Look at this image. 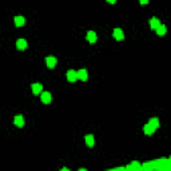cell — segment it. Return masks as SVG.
I'll use <instances>...</instances> for the list:
<instances>
[{
	"label": "cell",
	"instance_id": "6da1fadb",
	"mask_svg": "<svg viewBox=\"0 0 171 171\" xmlns=\"http://www.w3.org/2000/svg\"><path fill=\"white\" fill-rule=\"evenodd\" d=\"M78 78V71H74V70H70L67 72V80L68 82H75Z\"/></svg>",
	"mask_w": 171,
	"mask_h": 171
},
{
	"label": "cell",
	"instance_id": "7a4b0ae2",
	"mask_svg": "<svg viewBox=\"0 0 171 171\" xmlns=\"http://www.w3.org/2000/svg\"><path fill=\"white\" fill-rule=\"evenodd\" d=\"M56 63H58V60H56V58H54V56H48V58H46V64H47L48 68H55Z\"/></svg>",
	"mask_w": 171,
	"mask_h": 171
},
{
	"label": "cell",
	"instance_id": "3957f363",
	"mask_svg": "<svg viewBox=\"0 0 171 171\" xmlns=\"http://www.w3.org/2000/svg\"><path fill=\"white\" fill-rule=\"evenodd\" d=\"M114 38L116 40H119V42L125 39V34H123V31H122L121 28H115L114 30Z\"/></svg>",
	"mask_w": 171,
	"mask_h": 171
},
{
	"label": "cell",
	"instance_id": "277c9868",
	"mask_svg": "<svg viewBox=\"0 0 171 171\" xmlns=\"http://www.w3.org/2000/svg\"><path fill=\"white\" fill-rule=\"evenodd\" d=\"M13 22H15L16 27H23L24 24H26V19H24L23 16H16L15 19H13Z\"/></svg>",
	"mask_w": 171,
	"mask_h": 171
},
{
	"label": "cell",
	"instance_id": "5b68a950",
	"mask_svg": "<svg viewBox=\"0 0 171 171\" xmlns=\"http://www.w3.org/2000/svg\"><path fill=\"white\" fill-rule=\"evenodd\" d=\"M13 123H15V126H18V127H23L24 126V118L22 116V115H16L15 119H13Z\"/></svg>",
	"mask_w": 171,
	"mask_h": 171
},
{
	"label": "cell",
	"instance_id": "8992f818",
	"mask_svg": "<svg viewBox=\"0 0 171 171\" xmlns=\"http://www.w3.org/2000/svg\"><path fill=\"white\" fill-rule=\"evenodd\" d=\"M16 47H18V50L23 51L27 48V42L24 39H18V42H16Z\"/></svg>",
	"mask_w": 171,
	"mask_h": 171
},
{
	"label": "cell",
	"instance_id": "52a82bcc",
	"mask_svg": "<svg viewBox=\"0 0 171 171\" xmlns=\"http://www.w3.org/2000/svg\"><path fill=\"white\" fill-rule=\"evenodd\" d=\"M78 78L80 79V80H83V82H86V80L88 79V72L86 70H79L78 71Z\"/></svg>",
	"mask_w": 171,
	"mask_h": 171
},
{
	"label": "cell",
	"instance_id": "ba28073f",
	"mask_svg": "<svg viewBox=\"0 0 171 171\" xmlns=\"http://www.w3.org/2000/svg\"><path fill=\"white\" fill-rule=\"evenodd\" d=\"M42 102H43V103H46V104L51 103V94L47 92V91L42 92Z\"/></svg>",
	"mask_w": 171,
	"mask_h": 171
},
{
	"label": "cell",
	"instance_id": "9c48e42d",
	"mask_svg": "<svg viewBox=\"0 0 171 171\" xmlns=\"http://www.w3.org/2000/svg\"><path fill=\"white\" fill-rule=\"evenodd\" d=\"M32 92L34 94H40V92H43V86L42 84H39V83H35V84H32Z\"/></svg>",
	"mask_w": 171,
	"mask_h": 171
},
{
	"label": "cell",
	"instance_id": "30bf717a",
	"mask_svg": "<svg viewBox=\"0 0 171 171\" xmlns=\"http://www.w3.org/2000/svg\"><path fill=\"white\" fill-rule=\"evenodd\" d=\"M159 26H160V22L156 19V18H152V19L150 20V27H151L152 30H156Z\"/></svg>",
	"mask_w": 171,
	"mask_h": 171
},
{
	"label": "cell",
	"instance_id": "8fae6325",
	"mask_svg": "<svg viewBox=\"0 0 171 171\" xmlns=\"http://www.w3.org/2000/svg\"><path fill=\"white\" fill-rule=\"evenodd\" d=\"M155 31H156V34H158L159 36H163V35H166V31H167V28H166V26L160 24V26L156 28Z\"/></svg>",
	"mask_w": 171,
	"mask_h": 171
},
{
	"label": "cell",
	"instance_id": "7c38bea8",
	"mask_svg": "<svg viewBox=\"0 0 171 171\" xmlns=\"http://www.w3.org/2000/svg\"><path fill=\"white\" fill-rule=\"evenodd\" d=\"M139 168H142V166L138 162H132L131 164L126 166V170H139Z\"/></svg>",
	"mask_w": 171,
	"mask_h": 171
},
{
	"label": "cell",
	"instance_id": "4fadbf2b",
	"mask_svg": "<svg viewBox=\"0 0 171 171\" xmlns=\"http://www.w3.org/2000/svg\"><path fill=\"white\" fill-rule=\"evenodd\" d=\"M87 40H88L90 43H95L96 42V34L94 31H90L88 34H87Z\"/></svg>",
	"mask_w": 171,
	"mask_h": 171
},
{
	"label": "cell",
	"instance_id": "5bb4252c",
	"mask_svg": "<svg viewBox=\"0 0 171 171\" xmlns=\"http://www.w3.org/2000/svg\"><path fill=\"white\" fill-rule=\"evenodd\" d=\"M84 140H86V143H87V146H90V147H92L94 143H95V140H94V136L92 135H86L84 136Z\"/></svg>",
	"mask_w": 171,
	"mask_h": 171
},
{
	"label": "cell",
	"instance_id": "9a60e30c",
	"mask_svg": "<svg viewBox=\"0 0 171 171\" xmlns=\"http://www.w3.org/2000/svg\"><path fill=\"white\" fill-rule=\"evenodd\" d=\"M154 131H155V128L151 127L148 123L144 126V134H146V135H152V134H154Z\"/></svg>",
	"mask_w": 171,
	"mask_h": 171
},
{
	"label": "cell",
	"instance_id": "2e32d148",
	"mask_svg": "<svg viewBox=\"0 0 171 171\" xmlns=\"http://www.w3.org/2000/svg\"><path fill=\"white\" fill-rule=\"evenodd\" d=\"M148 125H150L151 127H154V128L156 130V128L159 127V121H158V118H152V119H150Z\"/></svg>",
	"mask_w": 171,
	"mask_h": 171
},
{
	"label": "cell",
	"instance_id": "e0dca14e",
	"mask_svg": "<svg viewBox=\"0 0 171 171\" xmlns=\"http://www.w3.org/2000/svg\"><path fill=\"white\" fill-rule=\"evenodd\" d=\"M139 3H140V4H147L148 0H139Z\"/></svg>",
	"mask_w": 171,
	"mask_h": 171
},
{
	"label": "cell",
	"instance_id": "ac0fdd59",
	"mask_svg": "<svg viewBox=\"0 0 171 171\" xmlns=\"http://www.w3.org/2000/svg\"><path fill=\"white\" fill-rule=\"evenodd\" d=\"M107 1H108V3H111V4H114L115 1H116V0H107Z\"/></svg>",
	"mask_w": 171,
	"mask_h": 171
}]
</instances>
